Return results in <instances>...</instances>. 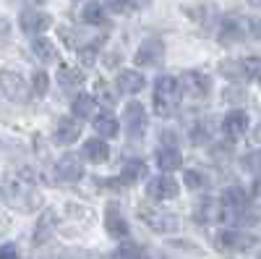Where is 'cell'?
Returning <instances> with one entry per match:
<instances>
[{
  "label": "cell",
  "mask_w": 261,
  "mask_h": 259,
  "mask_svg": "<svg viewBox=\"0 0 261 259\" xmlns=\"http://www.w3.org/2000/svg\"><path fill=\"white\" fill-rule=\"evenodd\" d=\"M183 89L175 76H160L154 81V113L160 118H172L180 105Z\"/></svg>",
  "instance_id": "cell-1"
},
{
  "label": "cell",
  "mask_w": 261,
  "mask_h": 259,
  "mask_svg": "<svg viewBox=\"0 0 261 259\" xmlns=\"http://www.w3.org/2000/svg\"><path fill=\"white\" fill-rule=\"evenodd\" d=\"M73 118H94V110H97V100L89 97V95H76L73 97Z\"/></svg>",
  "instance_id": "cell-26"
},
{
  "label": "cell",
  "mask_w": 261,
  "mask_h": 259,
  "mask_svg": "<svg viewBox=\"0 0 261 259\" xmlns=\"http://www.w3.org/2000/svg\"><path fill=\"white\" fill-rule=\"evenodd\" d=\"M81 136V126H79V121L76 118H63L60 123H58V128H55V144H60V147H68V144H73L76 139Z\"/></svg>",
  "instance_id": "cell-15"
},
{
  "label": "cell",
  "mask_w": 261,
  "mask_h": 259,
  "mask_svg": "<svg viewBox=\"0 0 261 259\" xmlns=\"http://www.w3.org/2000/svg\"><path fill=\"white\" fill-rule=\"evenodd\" d=\"M241 27H243L246 37L261 39V18H241Z\"/></svg>",
  "instance_id": "cell-31"
},
{
  "label": "cell",
  "mask_w": 261,
  "mask_h": 259,
  "mask_svg": "<svg viewBox=\"0 0 261 259\" xmlns=\"http://www.w3.org/2000/svg\"><path fill=\"white\" fill-rule=\"evenodd\" d=\"M105 230L110 233L113 239H125L128 236V223H125L123 212H120V207L115 202H110L107 209H105Z\"/></svg>",
  "instance_id": "cell-11"
},
{
  "label": "cell",
  "mask_w": 261,
  "mask_h": 259,
  "mask_svg": "<svg viewBox=\"0 0 261 259\" xmlns=\"http://www.w3.org/2000/svg\"><path fill=\"white\" fill-rule=\"evenodd\" d=\"M84 157L99 165V162H107V157H110V147H107V142L102 136H94V139H86L84 142Z\"/></svg>",
  "instance_id": "cell-17"
},
{
  "label": "cell",
  "mask_w": 261,
  "mask_h": 259,
  "mask_svg": "<svg viewBox=\"0 0 261 259\" xmlns=\"http://www.w3.org/2000/svg\"><path fill=\"white\" fill-rule=\"evenodd\" d=\"M123 126H125V134L130 139H141L149 128V118L141 102H128L125 105V113H123Z\"/></svg>",
  "instance_id": "cell-3"
},
{
  "label": "cell",
  "mask_w": 261,
  "mask_h": 259,
  "mask_svg": "<svg viewBox=\"0 0 261 259\" xmlns=\"http://www.w3.org/2000/svg\"><path fill=\"white\" fill-rule=\"evenodd\" d=\"M32 53H34L42 63L58 60V48H55V42L47 39V37H34V39H32Z\"/></svg>",
  "instance_id": "cell-23"
},
{
  "label": "cell",
  "mask_w": 261,
  "mask_h": 259,
  "mask_svg": "<svg viewBox=\"0 0 261 259\" xmlns=\"http://www.w3.org/2000/svg\"><path fill=\"white\" fill-rule=\"evenodd\" d=\"M0 259H18V251L13 244H3L0 246Z\"/></svg>",
  "instance_id": "cell-38"
},
{
  "label": "cell",
  "mask_w": 261,
  "mask_h": 259,
  "mask_svg": "<svg viewBox=\"0 0 261 259\" xmlns=\"http://www.w3.org/2000/svg\"><path fill=\"white\" fill-rule=\"evenodd\" d=\"M222 131L227 134V139H241L248 131V115L243 110H230L222 121Z\"/></svg>",
  "instance_id": "cell-13"
},
{
  "label": "cell",
  "mask_w": 261,
  "mask_h": 259,
  "mask_svg": "<svg viewBox=\"0 0 261 259\" xmlns=\"http://www.w3.org/2000/svg\"><path fill=\"white\" fill-rule=\"evenodd\" d=\"M0 92L13 102H24L29 97V86L24 81V76L16 71H0Z\"/></svg>",
  "instance_id": "cell-7"
},
{
  "label": "cell",
  "mask_w": 261,
  "mask_h": 259,
  "mask_svg": "<svg viewBox=\"0 0 261 259\" xmlns=\"http://www.w3.org/2000/svg\"><path fill=\"white\" fill-rule=\"evenodd\" d=\"M246 34H243V27H241V18H222L220 21V32H217V39L220 45H235L241 42Z\"/></svg>",
  "instance_id": "cell-14"
},
{
  "label": "cell",
  "mask_w": 261,
  "mask_h": 259,
  "mask_svg": "<svg viewBox=\"0 0 261 259\" xmlns=\"http://www.w3.org/2000/svg\"><path fill=\"white\" fill-rule=\"evenodd\" d=\"M180 89H183V95H188L193 100H204L212 92V79L204 71H186L180 76Z\"/></svg>",
  "instance_id": "cell-6"
},
{
  "label": "cell",
  "mask_w": 261,
  "mask_h": 259,
  "mask_svg": "<svg viewBox=\"0 0 261 259\" xmlns=\"http://www.w3.org/2000/svg\"><path fill=\"white\" fill-rule=\"evenodd\" d=\"M162 58H165L162 39L146 37L141 45H139L136 55H134V63H136V66H144V68H154V66H160V63H162Z\"/></svg>",
  "instance_id": "cell-5"
},
{
  "label": "cell",
  "mask_w": 261,
  "mask_h": 259,
  "mask_svg": "<svg viewBox=\"0 0 261 259\" xmlns=\"http://www.w3.org/2000/svg\"><path fill=\"white\" fill-rule=\"evenodd\" d=\"M253 142H258V144H261V123L253 128Z\"/></svg>",
  "instance_id": "cell-41"
},
{
  "label": "cell",
  "mask_w": 261,
  "mask_h": 259,
  "mask_svg": "<svg viewBox=\"0 0 261 259\" xmlns=\"http://www.w3.org/2000/svg\"><path fill=\"white\" fill-rule=\"evenodd\" d=\"M118 89V86H115ZM113 89L110 84H107L105 79H97L94 81V97H97V105H102V107H107V110H110V107H115V102H118V92Z\"/></svg>",
  "instance_id": "cell-25"
},
{
  "label": "cell",
  "mask_w": 261,
  "mask_h": 259,
  "mask_svg": "<svg viewBox=\"0 0 261 259\" xmlns=\"http://www.w3.org/2000/svg\"><path fill=\"white\" fill-rule=\"evenodd\" d=\"M118 92H125V95H139L144 86H146V79L139 74V71H123L118 76Z\"/></svg>",
  "instance_id": "cell-20"
},
{
  "label": "cell",
  "mask_w": 261,
  "mask_h": 259,
  "mask_svg": "<svg viewBox=\"0 0 261 259\" xmlns=\"http://www.w3.org/2000/svg\"><path fill=\"white\" fill-rule=\"evenodd\" d=\"M241 168H246L248 173H256V176H261V149H253V152L243 155V157H241Z\"/></svg>",
  "instance_id": "cell-30"
},
{
  "label": "cell",
  "mask_w": 261,
  "mask_h": 259,
  "mask_svg": "<svg viewBox=\"0 0 261 259\" xmlns=\"http://www.w3.org/2000/svg\"><path fill=\"white\" fill-rule=\"evenodd\" d=\"M18 24H21V32H24V34H34V37H39L42 32H47V29L53 27V18H50V13H45V11H34V8H29V11L21 13Z\"/></svg>",
  "instance_id": "cell-9"
},
{
  "label": "cell",
  "mask_w": 261,
  "mask_h": 259,
  "mask_svg": "<svg viewBox=\"0 0 261 259\" xmlns=\"http://www.w3.org/2000/svg\"><path fill=\"white\" fill-rule=\"evenodd\" d=\"M220 204H222V209H230V212H243L248 207V194L241 186H230L222 191Z\"/></svg>",
  "instance_id": "cell-16"
},
{
  "label": "cell",
  "mask_w": 261,
  "mask_h": 259,
  "mask_svg": "<svg viewBox=\"0 0 261 259\" xmlns=\"http://www.w3.org/2000/svg\"><path fill=\"white\" fill-rule=\"evenodd\" d=\"M191 142H193L196 147H199V144H204V142H209V128H206V123H196V126H193Z\"/></svg>",
  "instance_id": "cell-34"
},
{
  "label": "cell",
  "mask_w": 261,
  "mask_h": 259,
  "mask_svg": "<svg viewBox=\"0 0 261 259\" xmlns=\"http://www.w3.org/2000/svg\"><path fill=\"white\" fill-rule=\"evenodd\" d=\"M3 191H6V197L11 202V207H18V209H34L39 207V194L24 181V178H8L3 181Z\"/></svg>",
  "instance_id": "cell-2"
},
{
  "label": "cell",
  "mask_w": 261,
  "mask_h": 259,
  "mask_svg": "<svg viewBox=\"0 0 261 259\" xmlns=\"http://www.w3.org/2000/svg\"><path fill=\"white\" fill-rule=\"evenodd\" d=\"M183 183H186L191 191H201V189L209 186V178H206L204 170H186V173H183Z\"/></svg>",
  "instance_id": "cell-28"
},
{
  "label": "cell",
  "mask_w": 261,
  "mask_h": 259,
  "mask_svg": "<svg viewBox=\"0 0 261 259\" xmlns=\"http://www.w3.org/2000/svg\"><path fill=\"white\" fill-rule=\"evenodd\" d=\"M139 218L157 233H175L178 230V218L172 212H165V209H151V207H141L139 209Z\"/></svg>",
  "instance_id": "cell-4"
},
{
  "label": "cell",
  "mask_w": 261,
  "mask_h": 259,
  "mask_svg": "<svg viewBox=\"0 0 261 259\" xmlns=\"http://www.w3.org/2000/svg\"><path fill=\"white\" fill-rule=\"evenodd\" d=\"M220 71H222L225 76H230V79H246V76H243V66H241V63H232V60L222 63Z\"/></svg>",
  "instance_id": "cell-33"
},
{
  "label": "cell",
  "mask_w": 261,
  "mask_h": 259,
  "mask_svg": "<svg viewBox=\"0 0 261 259\" xmlns=\"http://www.w3.org/2000/svg\"><path fill=\"white\" fill-rule=\"evenodd\" d=\"M55 223H58V218H55L53 209L42 212V218H39V223H37V228H34V244H37V246H42V244H45L50 236L55 233Z\"/></svg>",
  "instance_id": "cell-22"
},
{
  "label": "cell",
  "mask_w": 261,
  "mask_h": 259,
  "mask_svg": "<svg viewBox=\"0 0 261 259\" xmlns=\"http://www.w3.org/2000/svg\"><path fill=\"white\" fill-rule=\"evenodd\" d=\"M253 236L248 233H241V230H222L217 236V246L220 249H230V251H243V249H251L253 246Z\"/></svg>",
  "instance_id": "cell-12"
},
{
  "label": "cell",
  "mask_w": 261,
  "mask_h": 259,
  "mask_svg": "<svg viewBox=\"0 0 261 259\" xmlns=\"http://www.w3.org/2000/svg\"><path fill=\"white\" fill-rule=\"evenodd\" d=\"M118 259H144V254H141V249H139V246L125 244V246H120V249H118Z\"/></svg>",
  "instance_id": "cell-35"
},
{
  "label": "cell",
  "mask_w": 261,
  "mask_h": 259,
  "mask_svg": "<svg viewBox=\"0 0 261 259\" xmlns=\"http://www.w3.org/2000/svg\"><path fill=\"white\" fill-rule=\"evenodd\" d=\"M141 178H146V162L144 160H128L120 170V183L130 186V183H136Z\"/></svg>",
  "instance_id": "cell-24"
},
{
  "label": "cell",
  "mask_w": 261,
  "mask_h": 259,
  "mask_svg": "<svg viewBox=\"0 0 261 259\" xmlns=\"http://www.w3.org/2000/svg\"><path fill=\"white\" fill-rule=\"evenodd\" d=\"M178 181L172 178V176H157V178H151L146 183V194H149V199H154V202H165V199H175L178 197Z\"/></svg>",
  "instance_id": "cell-8"
},
{
  "label": "cell",
  "mask_w": 261,
  "mask_h": 259,
  "mask_svg": "<svg viewBox=\"0 0 261 259\" xmlns=\"http://www.w3.org/2000/svg\"><path fill=\"white\" fill-rule=\"evenodd\" d=\"M130 6H134V8H149L151 0H130Z\"/></svg>",
  "instance_id": "cell-39"
},
{
  "label": "cell",
  "mask_w": 261,
  "mask_h": 259,
  "mask_svg": "<svg viewBox=\"0 0 261 259\" xmlns=\"http://www.w3.org/2000/svg\"><path fill=\"white\" fill-rule=\"evenodd\" d=\"M154 160H157L160 170H165V173H172V170H178L183 165V155L175 147H160L154 152Z\"/></svg>",
  "instance_id": "cell-18"
},
{
  "label": "cell",
  "mask_w": 261,
  "mask_h": 259,
  "mask_svg": "<svg viewBox=\"0 0 261 259\" xmlns=\"http://www.w3.org/2000/svg\"><path fill=\"white\" fill-rule=\"evenodd\" d=\"M107 8L113 13H128L134 6H130V0H107Z\"/></svg>",
  "instance_id": "cell-36"
},
{
  "label": "cell",
  "mask_w": 261,
  "mask_h": 259,
  "mask_svg": "<svg viewBox=\"0 0 261 259\" xmlns=\"http://www.w3.org/2000/svg\"><path fill=\"white\" fill-rule=\"evenodd\" d=\"M58 84L63 86V92L73 95V92H79V86L84 84V74H81L76 66H60V71H58Z\"/></svg>",
  "instance_id": "cell-19"
},
{
  "label": "cell",
  "mask_w": 261,
  "mask_h": 259,
  "mask_svg": "<svg viewBox=\"0 0 261 259\" xmlns=\"http://www.w3.org/2000/svg\"><path fill=\"white\" fill-rule=\"evenodd\" d=\"M94 128H97V136L102 139H115L118 136V121L110 115V113H102V115H94Z\"/></svg>",
  "instance_id": "cell-27"
},
{
  "label": "cell",
  "mask_w": 261,
  "mask_h": 259,
  "mask_svg": "<svg viewBox=\"0 0 261 259\" xmlns=\"http://www.w3.org/2000/svg\"><path fill=\"white\" fill-rule=\"evenodd\" d=\"M47 86H50L47 74H45V71H37V74H34V79H32V89H34V95H37V97L47 95Z\"/></svg>",
  "instance_id": "cell-32"
},
{
  "label": "cell",
  "mask_w": 261,
  "mask_h": 259,
  "mask_svg": "<svg viewBox=\"0 0 261 259\" xmlns=\"http://www.w3.org/2000/svg\"><path fill=\"white\" fill-rule=\"evenodd\" d=\"M81 18H84V24H89V27H107V8H105V3H97V0L86 3L84 11H81Z\"/></svg>",
  "instance_id": "cell-21"
},
{
  "label": "cell",
  "mask_w": 261,
  "mask_h": 259,
  "mask_svg": "<svg viewBox=\"0 0 261 259\" xmlns=\"http://www.w3.org/2000/svg\"><path fill=\"white\" fill-rule=\"evenodd\" d=\"M55 176H58L60 181H65V183L81 181V176H84V162H81V157H76L73 152L63 155V157L55 162Z\"/></svg>",
  "instance_id": "cell-10"
},
{
  "label": "cell",
  "mask_w": 261,
  "mask_h": 259,
  "mask_svg": "<svg viewBox=\"0 0 261 259\" xmlns=\"http://www.w3.org/2000/svg\"><path fill=\"white\" fill-rule=\"evenodd\" d=\"M60 259H92V254L86 249H65L60 254Z\"/></svg>",
  "instance_id": "cell-37"
},
{
  "label": "cell",
  "mask_w": 261,
  "mask_h": 259,
  "mask_svg": "<svg viewBox=\"0 0 261 259\" xmlns=\"http://www.w3.org/2000/svg\"><path fill=\"white\" fill-rule=\"evenodd\" d=\"M253 194H256V197H261V178H256V183H253Z\"/></svg>",
  "instance_id": "cell-42"
},
{
  "label": "cell",
  "mask_w": 261,
  "mask_h": 259,
  "mask_svg": "<svg viewBox=\"0 0 261 259\" xmlns=\"http://www.w3.org/2000/svg\"><path fill=\"white\" fill-rule=\"evenodd\" d=\"M0 37H8V21L0 18Z\"/></svg>",
  "instance_id": "cell-40"
},
{
  "label": "cell",
  "mask_w": 261,
  "mask_h": 259,
  "mask_svg": "<svg viewBox=\"0 0 261 259\" xmlns=\"http://www.w3.org/2000/svg\"><path fill=\"white\" fill-rule=\"evenodd\" d=\"M241 66H243V76H246V79L261 81V58H258V55H251V58L241 60Z\"/></svg>",
  "instance_id": "cell-29"
}]
</instances>
